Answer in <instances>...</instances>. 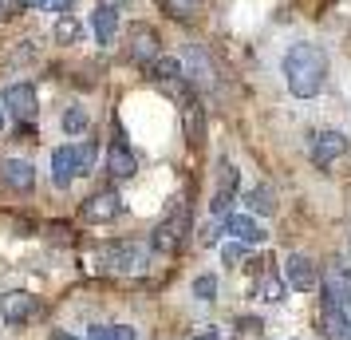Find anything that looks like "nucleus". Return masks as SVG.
I'll use <instances>...</instances> for the list:
<instances>
[{
	"label": "nucleus",
	"instance_id": "nucleus-5",
	"mask_svg": "<svg viewBox=\"0 0 351 340\" xmlns=\"http://www.w3.org/2000/svg\"><path fill=\"white\" fill-rule=\"evenodd\" d=\"M324 301L339 308H351V273L343 265H328L324 269Z\"/></svg>",
	"mask_w": 351,
	"mask_h": 340
},
{
	"label": "nucleus",
	"instance_id": "nucleus-36",
	"mask_svg": "<svg viewBox=\"0 0 351 340\" xmlns=\"http://www.w3.org/2000/svg\"><path fill=\"white\" fill-rule=\"evenodd\" d=\"M348 340H351V337H348Z\"/></svg>",
	"mask_w": 351,
	"mask_h": 340
},
{
	"label": "nucleus",
	"instance_id": "nucleus-18",
	"mask_svg": "<svg viewBox=\"0 0 351 340\" xmlns=\"http://www.w3.org/2000/svg\"><path fill=\"white\" fill-rule=\"evenodd\" d=\"M285 293H288V285L276 273H265L256 281V297H261V301H272V305H276V301H285Z\"/></svg>",
	"mask_w": 351,
	"mask_h": 340
},
{
	"label": "nucleus",
	"instance_id": "nucleus-3",
	"mask_svg": "<svg viewBox=\"0 0 351 340\" xmlns=\"http://www.w3.org/2000/svg\"><path fill=\"white\" fill-rule=\"evenodd\" d=\"M186 226H190V210H182V206H178V210L170 214L158 229H154V249L174 253L178 245H182V238H186Z\"/></svg>",
	"mask_w": 351,
	"mask_h": 340
},
{
	"label": "nucleus",
	"instance_id": "nucleus-4",
	"mask_svg": "<svg viewBox=\"0 0 351 340\" xmlns=\"http://www.w3.org/2000/svg\"><path fill=\"white\" fill-rule=\"evenodd\" d=\"M36 313H40V301H36L32 293L12 289V293L0 297V317H4L8 324H24L28 317H36Z\"/></svg>",
	"mask_w": 351,
	"mask_h": 340
},
{
	"label": "nucleus",
	"instance_id": "nucleus-2",
	"mask_svg": "<svg viewBox=\"0 0 351 340\" xmlns=\"http://www.w3.org/2000/svg\"><path fill=\"white\" fill-rule=\"evenodd\" d=\"M339 155H348V139L339 131H316L312 135V162H316L319 170H328Z\"/></svg>",
	"mask_w": 351,
	"mask_h": 340
},
{
	"label": "nucleus",
	"instance_id": "nucleus-19",
	"mask_svg": "<svg viewBox=\"0 0 351 340\" xmlns=\"http://www.w3.org/2000/svg\"><path fill=\"white\" fill-rule=\"evenodd\" d=\"M186 139H190L193 146H202V139H206V127H202V107H197V103H186Z\"/></svg>",
	"mask_w": 351,
	"mask_h": 340
},
{
	"label": "nucleus",
	"instance_id": "nucleus-29",
	"mask_svg": "<svg viewBox=\"0 0 351 340\" xmlns=\"http://www.w3.org/2000/svg\"><path fill=\"white\" fill-rule=\"evenodd\" d=\"M67 8H71V0H44V12H60L64 16Z\"/></svg>",
	"mask_w": 351,
	"mask_h": 340
},
{
	"label": "nucleus",
	"instance_id": "nucleus-20",
	"mask_svg": "<svg viewBox=\"0 0 351 340\" xmlns=\"http://www.w3.org/2000/svg\"><path fill=\"white\" fill-rule=\"evenodd\" d=\"M91 340H134V328H127V324H99V328H91Z\"/></svg>",
	"mask_w": 351,
	"mask_h": 340
},
{
	"label": "nucleus",
	"instance_id": "nucleus-6",
	"mask_svg": "<svg viewBox=\"0 0 351 340\" xmlns=\"http://www.w3.org/2000/svg\"><path fill=\"white\" fill-rule=\"evenodd\" d=\"M146 261H150V249L146 245H111L107 249V265L111 269H119V273H138Z\"/></svg>",
	"mask_w": 351,
	"mask_h": 340
},
{
	"label": "nucleus",
	"instance_id": "nucleus-17",
	"mask_svg": "<svg viewBox=\"0 0 351 340\" xmlns=\"http://www.w3.org/2000/svg\"><path fill=\"white\" fill-rule=\"evenodd\" d=\"M319 321H324V332H328V340L351 337V324H348V317H343V308L332 305V301H324V313H319Z\"/></svg>",
	"mask_w": 351,
	"mask_h": 340
},
{
	"label": "nucleus",
	"instance_id": "nucleus-33",
	"mask_svg": "<svg viewBox=\"0 0 351 340\" xmlns=\"http://www.w3.org/2000/svg\"><path fill=\"white\" fill-rule=\"evenodd\" d=\"M193 340H221V337H217V332H197Z\"/></svg>",
	"mask_w": 351,
	"mask_h": 340
},
{
	"label": "nucleus",
	"instance_id": "nucleus-11",
	"mask_svg": "<svg viewBox=\"0 0 351 340\" xmlns=\"http://www.w3.org/2000/svg\"><path fill=\"white\" fill-rule=\"evenodd\" d=\"M154 56H158V32H154L150 24H134V28H130V60L154 64Z\"/></svg>",
	"mask_w": 351,
	"mask_h": 340
},
{
	"label": "nucleus",
	"instance_id": "nucleus-28",
	"mask_svg": "<svg viewBox=\"0 0 351 340\" xmlns=\"http://www.w3.org/2000/svg\"><path fill=\"white\" fill-rule=\"evenodd\" d=\"M75 32H80V28H75V24H71L67 16L56 24V36H60V40H75Z\"/></svg>",
	"mask_w": 351,
	"mask_h": 340
},
{
	"label": "nucleus",
	"instance_id": "nucleus-1",
	"mask_svg": "<svg viewBox=\"0 0 351 340\" xmlns=\"http://www.w3.org/2000/svg\"><path fill=\"white\" fill-rule=\"evenodd\" d=\"M285 80L288 91L296 99H312L319 95V87L328 80V56L316 44H292L285 56Z\"/></svg>",
	"mask_w": 351,
	"mask_h": 340
},
{
	"label": "nucleus",
	"instance_id": "nucleus-25",
	"mask_svg": "<svg viewBox=\"0 0 351 340\" xmlns=\"http://www.w3.org/2000/svg\"><path fill=\"white\" fill-rule=\"evenodd\" d=\"M162 4H166L174 16H193V12H197V0H162Z\"/></svg>",
	"mask_w": 351,
	"mask_h": 340
},
{
	"label": "nucleus",
	"instance_id": "nucleus-26",
	"mask_svg": "<svg viewBox=\"0 0 351 340\" xmlns=\"http://www.w3.org/2000/svg\"><path fill=\"white\" fill-rule=\"evenodd\" d=\"M91 162H95V143L80 146V174H91Z\"/></svg>",
	"mask_w": 351,
	"mask_h": 340
},
{
	"label": "nucleus",
	"instance_id": "nucleus-16",
	"mask_svg": "<svg viewBox=\"0 0 351 340\" xmlns=\"http://www.w3.org/2000/svg\"><path fill=\"white\" fill-rule=\"evenodd\" d=\"M107 170H111L114 179H134V174H138V162H134V155H130L123 143H114L111 150H107Z\"/></svg>",
	"mask_w": 351,
	"mask_h": 340
},
{
	"label": "nucleus",
	"instance_id": "nucleus-35",
	"mask_svg": "<svg viewBox=\"0 0 351 340\" xmlns=\"http://www.w3.org/2000/svg\"><path fill=\"white\" fill-rule=\"evenodd\" d=\"M0 12H4V0H0Z\"/></svg>",
	"mask_w": 351,
	"mask_h": 340
},
{
	"label": "nucleus",
	"instance_id": "nucleus-21",
	"mask_svg": "<svg viewBox=\"0 0 351 340\" xmlns=\"http://www.w3.org/2000/svg\"><path fill=\"white\" fill-rule=\"evenodd\" d=\"M154 76H158L162 83H174L178 76H182V64H178V60H166V56H158V60H154Z\"/></svg>",
	"mask_w": 351,
	"mask_h": 340
},
{
	"label": "nucleus",
	"instance_id": "nucleus-32",
	"mask_svg": "<svg viewBox=\"0 0 351 340\" xmlns=\"http://www.w3.org/2000/svg\"><path fill=\"white\" fill-rule=\"evenodd\" d=\"M48 340H80V337H71V332H51Z\"/></svg>",
	"mask_w": 351,
	"mask_h": 340
},
{
	"label": "nucleus",
	"instance_id": "nucleus-9",
	"mask_svg": "<svg viewBox=\"0 0 351 340\" xmlns=\"http://www.w3.org/2000/svg\"><path fill=\"white\" fill-rule=\"evenodd\" d=\"M4 107L12 111V119L32 123V119H36V91L28 87V83H12V87L4 91Z\"/></svg>",
	"mask_w": 351,
	"mask_h": 340
},
{
	"label": "nucleus",
	"instance_id": "nucleus-14",
	"mask_svg": "<svg viewBox=\"0 0 351 340\" xmlns=\"http://www.w3.org/2000/svg\"><path fill=\"white\" fill-rule=\"evenodd\" d=\"M225 229H229L237 242H245V245H261L265 238H269V234H265V229H261L253 218H249V214H233V218L225 222Z\"/></svg>",
	"mask_w": 351,
	"mask_h": 340
},
{
	"label": "nucleus",
	"instance_id": "nucleus-7",
	"mask_svg": "<svg viewBox=\"0 0 351 340\" xmlns=\"http://www.w3.org/2000/svg\"><path fill=\"white\" fill-rule=\"evenodd\" d=\"M123 214V198L114 194V190H99L83 202V218L87 222H114Z\"/></svg>",
	"mask_w": 351,
	"mask_h": 340
},
{
	"label": "nucleus",
	"instance_id": "nucleus-22",
	"mask_svg": "<svg viewBox=\"0 0 351 340\" xmlns=\"http://www.w3.org/2000/svg\"><path fill=\"white\" fill-rule=\"evenodd\" d=\"M64 131L67 135H83V131H87V111H83V107H71V111L64 115Z\"/></svg>",
	"mask_w": 351,
	"mask_h": 340
},
{
	"label": "nucleus",
	"instance_id": "nucleus-31",
	"mask_svg": "<svg viewBox=\"0 0 351 340\" xmlns=\"http://www.w3.org/2000/svg\"><path fill=\"white\" fill-rule=\"evenodd\" d=\"M16 8H44V0H16Z\"/></svg>",
	"mask_w": 351,
	"mask_h": 340
},
{
	"label": "nucleus",
	"instance_id": "nucleus-27",
	"mask_svg": "<svg viewBox=\"0 0 351 340\" xmlns=\"http://www.w3.org/2000/svg\"><path fill=\"white\" fill-rule=\"evenodd\" d=\"M245 249H249V245H245V242H241V245H225V249H221L225 265H237V261L245 258Z\"/></svg>",
	"mask_w": 351,
	"mask_h": 340
},
{
	"label": "nucleus",
	"instance_id": "nucleus-8",
	"mask_svg": "<svg viewBox=\"0 0 351 340\" xmlns=\"http://www.w3.org/2000/svg\"><path fill=\"white\" fill-rule=\"evenodd\" d=\"M233 198H237V166H233V162H221V166H217V186H213V202H209V206H213V214L221 218V214L229 210V206H233Z\"/></svg>",
	"mask_w": 351,
	"mask_h": 340
},
{
	"label": "nucleus",
	"instance_id": "nucleus-30",
	"mask_svg": "<svg viewBox=\"0 0 351 340\" xmlns=\"http://www.w3.org/2000/svg\"><path fill=\"white\" fill-rule=\"evenodd\" d=\"M237 328H241V332H256V328H261V321H256V317H241Z\"/></svg>",
	"mask_w": 351,
	"mask_h": 340
},
{
	"label": "nucleus",
	"instance_id": "nucleus-12",
	"mask_svg": "<svg viewBox=\"0 0 351 340\" xmlns=\"http://www.w3.org/2000/svg\"><path fill=\"white\" fill-rule=\"evenodd\" d=\"M75 174H80V150H75V146H60V150L51 155V182L64 190V186H71Z\"/></svg>",
	"mask_w": 351,
	"mask_h": 340
},
{
	"label": "nucleus",
	"instance_id": "nucleus-23",
	"mask_svg": "<svg viewBox=\"0 0 351 340\" xmlns=\"http://www.w3.org/2000/svg\"><path fill=\"white\" fill-rule=\"evenodd\" d=\"M193 297H197V301H213V297H217V277H197V281H193Z\"/></svg>",
	"mask_w": 351,
	"mask_h": 340
},
{
	"label": "nucleus",
	"instance_id": "nucleus-10",
	"mask_svg": "<svg viewBox=\"0 0 351 340\" xmlns=\"http://www.w3.org/2000/svg\"><path fill=\"white\" fill-rule=\"evenodd\" d=\"M0 179L8 190H16V194H28L36 186V166L28 159H8L4 162V170H0Z\"/></svg>",
	"mask_w": 351,
	"mask_h": 340
},
{
	"label": "nucleus",
	"instance_id": "nucleus-13",
	"mask_svg": "<svg viewBox=\"0 0 351 340\" xmlns=\"http://www.w3.org/2000/svg\"><path fill=\"white\" fill-rule=\"evenodd\" d=\"M288 285H292V289H300V293H312L319 285V273H316V265H312V261L304 258V253H292V258H288Z\"/></svg>",
	"mask_w": 351,
	"mask_h": 340
},
{
	"label": "nucleus",
	"instance_id": "nucleus-24",
	"mask_svg": "<svg viewBox=\"0 0 351 340\" xmlns=\"http://www.w3.org/2000/svg\"><path fill=\"white\" fill-rule=\"evenodd\" d=\"M249 210H253V214H272V194L265 190V186L249 194Z\"/></svg>",
	"mask_w": 351,
	"mask_h": 340
},
{
	"label": "nucleus",
	"instance_id": "nucleus-15",
	"mask_svg": "<svg viewBox=\"0 0 351 340\" xmlns=\"http://www.w3.org/2000/svg\"><path fill=\"white\" fill-rule=\"evenodd\" d=\"M91 28H95V40L107 48L114 40V28H119V12H114V4H99L95 12H91Z\"/></svg>",
	"mask_w": 351,
	"mask_h": 340
},
{
	"label": "nucleus",
	"instance_id": "nucleus-34",
	"mask_svg": "<svg viewBox=\"0 0 351 340\" xmlns=\"http://www.w3.org/2000/svg\"><path fill=\"white\" fill-rule=\"evenodd\" d=\"M0 127H4V111H0Z\"/></svg>",
	"mask_w": 351,
	"mask_h": 340
}]
</instances>
